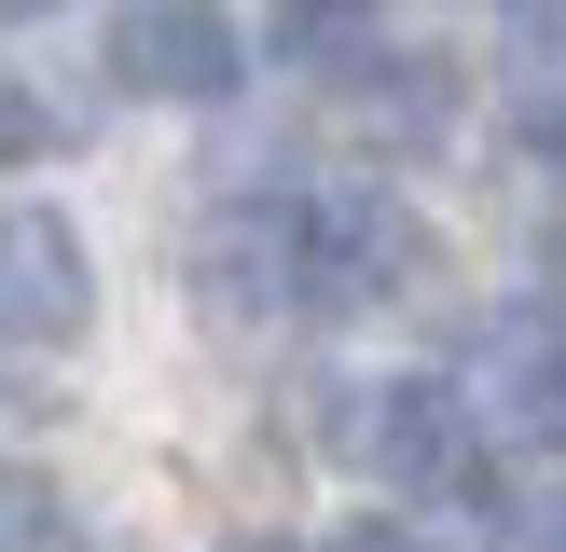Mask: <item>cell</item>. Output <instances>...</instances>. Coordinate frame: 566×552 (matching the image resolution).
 Instances as JSON below:
<instances>
[{
	"instance_id": "4",
	"label": "cell",
	"mask_w": 566,
	"mask_h": 552,
	"mask_svg": "<svg viewBox=\"0 0 566 552\" xmlns=\"http://www.w3.org/2000/svg\"><path fill=\"white\" fill-rule=\"evenodd\" d=\"M346 456L359 469H387V484H429V469H457L470 456V401L457 386H429V373H401V386H346Z\"/></svg>"
},
{
	"instance_id": "10",
	"label": "cell",
	"mask_w": 566,
	"mask_h": 552,
	"mask_svg": "<svg viewBox=\"0 0 566 552\" xmlns=\"http://www.w3.org/2000/svg\"><path fill=\"white\" fill-rule=\"evenodd\" d=\"M332 552H429V539H415V524H346Z\"/></svg>"
},
{
	"instance_id": "3",
	"label": "cell",
	"mask_w": 566,
	"mask_h": 552,
	"mask_svg": "<svg viewBox=\"0 0 566 552\" xmlns=\"http://www.w3.org/2000/svg\"><path fill=\"white\" fill-rule=\"evenodd\" d=\"M193 290L221 331H263L276 304H304V208H221L193 248Z\"/></svg>"
},
{
	"instance_id": "11",
	"label": "cell",
	"mask_w": 566,
	"mask_h": 552,
	"mask_svg": "<svg viewBox=\"0 0 566 552\" xmlns=\"http://www.w3.org/2000/svg\"><path fill=\"white\" fill-rule=\"evenodd\" d=\"M0 14H42V0H0Z\"/></svg>"
},
{
	"instance_id": "1",
	"label": "cell",
	"mask_w": 566,
	"mask_h": 552,
	"mask_svg": "<svg viewBox=\"0 0 566 552\" xmlns=\"http://www.w3.org/2000/svg\"><path fill=\"white\" fill-rule=\"evenodd\" d=\"M83 318H97L83 221L42 193H0V346H83Z\"/></svg>"
},
{
	"instance_id": "5",
	"label": "cell",
	"mask_w": 566,
	"mask_h": 552,
	"mask_svg": "<svg viewBox=\"0 0 566 552\" xmlns=\"http://www.w3.org/2000/svg\"><path fill=\"white\" fill-rule=\"evenodd\" d=\"M387 276H415V221L387 193H318L304 208V304H374Z\"/></svg>"
},
{
	"instance_id": "9",
	"label": "cell",
	"mask_w": 566,
	"mask_h": 552,
	"mask_svg": "<svg viewBox=\"0 0 566 552\" xmlns=\"http://www.w3.org/2000/svg\"><path fill=\"white\" fill-rule=\"evenodd\" d=\"M276 42H291V55H359V14H346V0H291Z\"/></svg>"
},
{
	"instance_id": "6",
	"label": "cell",
	"mask_w": 566,
	"mask_h": 552,
	"mask_svg": "<svg viewBox=\"0 0 566 552\" xmlns=\"http://www.w3.org/2000/svg\"><path fill=\"white\" fill-rule=\"evenodd\" d=\"M346 70H359V110L387 125V152H429V138L457 125V83H442L429 55H346Z\"/></svg>"
},
{
	"instance_id": "2",
	"label": "cell",
	"mask_w": 566,
	"mask_h": 552,
	"mask_svg": "<svg viewBox=\"0 0 566 552\" xmlns=\"http://www.w3.org/2000/svg\"><path fill=\"white\" fill-rule=\"evenodd\" d=\"M111 83H125V97L221 110L249 83V28L221 14V0H125V28H111Z\"/></svg>"
},
{
	"instance_id": "7",
	"label": "cell",
	"mask_w": 566,
	"mask_h": 552,
	"mask_svg": "<svg viewBox=\"0 0 566 552\" xmlns=\"http://www.w3.org/2000/svg\"><path fill=\"white\" fill-rule=\"evenodd\" d=\"M484 414H512L525 442H553V318H539V304L512 318V373L484 359Z\"/></svg>"
},
{
	"instance_id": "8",
	"label": "cell",
	"mask_w": 566,
	"mask_h": 552,
	"mask_svg": "<svg viewBox=\"0 0 566 552\" xmlns=\"http://www.w3.org/2000/svg\"><path fill=\"white\" fill-rule=\"evenodd\" d=\"M55 469H28V456H0V552H55Z\"/></svg>"
}]
</instances>
